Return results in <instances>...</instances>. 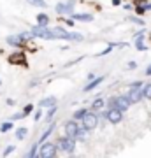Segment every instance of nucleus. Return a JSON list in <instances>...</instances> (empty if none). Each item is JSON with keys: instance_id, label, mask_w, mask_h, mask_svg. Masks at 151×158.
Here are the masks:
<instances>
[{"instance_id": "f257e3e1", "label": "nucleus", "mask_w": 151, "mask_h": 158, "mask_svg": "<svg viewBox=\"0 0 151 158\" xmlns=\"http://www.w3.org/2000/svg\"><path fill=\"white\" fill-rule=\"evenodd\" d=\"M58 146H60L62 151L72 155V153L76 151V139H74V137H69V135L60 137V139H58Z\"/></svg>"}, {"instance_id": "f03ea898", "label": "nucleus", "mask_w": 151, "mask_h": 158, "mask_svg": "<svg viewBox=\"0 0 151 158\" xmlns=\"http://www.w3.org/2000/svg\"><path fill=\"white\" fill-rule=\"evenodd\" d=\"M56 153H58V148L55 146V144H51V142H42V146L39 148V155L40 158H53L56 156Z\"/></svg>"}, {"instance_id": "7ed1b4c3", "label": "nucleus", "mask_w": 151, "mask_h": 158, "mask_svg": "<svg viewBox=\"0 0 151 158\" xmlns=\"http://www.w3.org/2000/svg\"><path fill=\"white\" fill-rule=\"evenodd\" d=\"M32 37H40V39H48V40H53L55 39V34H53V30H49L48 27H34L32 28Z\"/></svg>"}, {"instance_id": "20e7f679", "label": "nucleus", "mask_w": 151, "mask_h": 158, "mask_svg": "<svg viewBox=\"0 0 151 158\" xmlns=\"http://www.w3.org/2000/svg\"><path fill=\"white\" fill-rule=\"evenodd\" d=\"M104 118H106L109 123L118 125L120 121H121V119H123V111H120L118 107H109V111L104 114Z\"/></svg>"}, {"instance_id": "39448f33", "label": "nucleus", "mask_w": 151, "mask_h": 158, "mask_svg": "<svg viewBox=\"0 0 151 158\" xmlns=\"http://www.w3.org/2000/svg\"><path fill=\"white\" fill-rule=\"evenodd\" d=\"M81 121H83V128H86L90 132V130H93L97 125H99V116H97L95 113H90V111H88V113L83 116Z\"/></svg>"}, {"instance_id": "423d86ee", "label": "nucleus", "mask_w": 151, "mask_h": 158, "mask_svg": "<svg viewBox=\"0 0 151 158\" xmlns=\"http://www.w3.org/2000/svg\"><path fill=\"white\" fill-rule=\"evenodd\" d=\"M32 37V34H19V35H9L7 37V44H11V46H14V48H21L25 42H27L28 39Z\"/></svg>"}, {"instance_id": "0eeeda50", "label": "nucleus", "mask_w": 151, "mask_h": 158, "mask_svg": "<svg viewBox=\"0 0 151 158\" xmlns=\"http://www.w3.org/2000/svg\"><path fill=\"white\" fill-rule=\"evenodd\" d=\"M55 11L58 12V14H72L74 12V0H70V2H60V4H56Z\"/></svg>"}, {"instance_id": "6e6552de", "label": "nucleus", "mask_w": 151, "mask_h": 158, "mask_svg": "<svg viewBox=\"0 0 151 158\" xmlns=\"http://www.w3.org/2000/svg\"><path fill=\"white\" fill-rule=\"evenodd\" d=\"M127 98L130 100V104H139L142 100V91H141V88H130L128 93H127Z\"/></svg>"}, {"instance_id": "1a4fd4ad", "label": "nucleus", "mask_w": 151, "mask_h": 158, "mask_svg": "<svg viewBox=\"0 0 151 158\" xmlns=\"http://www.w3.org/2000/svg\"><path fill=\"white\" fill-rule=\"evenodd\" d=\"M79 125H78V119H70V121H67V123L63 125V130H65V135L69 137H74L76 135V132H78Z\"/></svg>"}, {"instance_id": "9d476101", "label": "nucleus", "mask_w": 151, "mask_h": 158, "mask_svg": "<svg viewBox=\"0 0 151 158\" xmlns=\"http://www.w3.org/2000/svg\"><path fill=\"white\" fill-rule=\"evenodd\" d=\"M132 104H130V100L127 98V95H120V97H116V102H114V107H118L120 111H127V109L130 107Z\"/></svg>"}, {"instance_id": "9b49d317", "label": "nucleus", "mask_w": 151, "mask_h": 158, "mask_svg": "<svg viewBox=\"0 0 151 158\" xmlns=\"http://www.w3.org/2000/svg\"><path fill=\"white\" fill-rule=\"evenodd\" d=\"M102 83H104V76H100V77H93V79H90V83L86 86H84V91L86 93H90V91H93L97 88V86H100Z\"/></svg>"}, {"instance_id": "f8f14e48", "label": "nucleus", "mask_w": 151, "mask_h": 158, "mask_svg": "<svg viewBox=\"0 0 151 158\" xmlns=\"http://www.w3.org/2000/svg\"><path fill=\"white\" fill-rule=\"evenodd\" d=\"M51 106H56V97H46V98H42V100L39 102L40 109H48V107H51Z\"/></svg>"}, {"instance_id": "ddd939ff", "label": "nucleus", "mask_w": 151, "mask_h": 158, "mask_svg": "<svg viewBox=\"0 0 151 158\" xmlns=\"http://www.w3.org/2000/svg\"><path fill=\"white\" fill-rule=\"evenodd\" d=\"M70 16H72L74 21H93V16H91V14H86V12H81V14L72 12Z\"/></svg>"}, {"instance_id": "4468645a", "label": "nucleus", "mask_w": 151, "mask_h": 158, "mask_svg": "<svg viewBox=\"0 0 151 158\" xmlns=\"http://www.w3.org/2000/svg\"><path fill=\"white\" fill-rule=\"evenodd\" d=\"M9 62H11V63H21V65H25V63H27V62H25V56H23L19 51L9 56Z\"/></svg>"}, {"instance_id": "2eb2a0df", "label": "nucleus", "mask_w": 151, "mask_h": 158, "mask_svg": "<svg viewBox=\"0 0 151 158\" xmlns=\"http://www.w3.org/2000/svg\"><path fill=\"white\" fill-rule=\"evenodd\" d=\"M37 25L39 27H48V23H49V16L46 14V12H40V14H37Z\"/></svg>"}, {"instance_id": "dca6fc26", "label": "nucleus", "mask_w": 151, "mask_h": 158, "mask_svg": "<svg viewBox=\"0 0 151 158\" xmlns=\"http://www.w3.org/2000/svg\"><path fill=\"white\" fill-rule=\"evenodd\" d=\"M141 91H142V98H146V100H151V83H148V85H142Z\"/></svg>"}, {"instance_id": "f3484780", "label": "nucleus", "mask_w": 151, "mask_h": 158, "mask_svg": "<svg viewBox=\"0 0 151 158\" xmlns=\"http://www.w3.org/2000/svg\"><path fill=\"white\" fill-rule=\"evenodd\" d=\"M27 134H28V130L25 128V127H21V128L16 130V139H18V141H23V139L27 137Z\"/></svg>"}, {"instance_id": "a211bd4d", "label": "nucleus", "mask_w": 151, "mask_h": 158, "mask_svg": "<svg viewBox=\"0 0 151 158\" xmlns=\"http://www.w3.org/2000/svg\"><path fill=\"white\" fill-rule=\"evenodd\" d=\"M106 106V102H104V98H97V100H93V104H91V109H102Z\"/></svg>"}, {"instance_id": "6ab92c4d", "label": "nucleus", "mask_w": 151, "mask_h": 158, "mask_svg": "<svg viewBox=\"0 0 151 158\" xmlns=\"http://www.w3.org/2000/svg\"><path fill=\"white\" fill-rule=\"evenodd\" d=\"M53 130H55V125H49V128L46 130L44 134H42V135H40V142H44L46 139H48V137L51 135V132H53Z\"/></svg>"}, {"instance_id": "aec40b11", "label": "nucleus", "mask_w": 151, "mask_h": 158, "mask_svg": "<svg viewBox=\"0 0 151 158\" xmlns=\"http://www.w3.org/2000/svg\"><path fill=\"white\" fill-rule=\"evenodd\" d=\"M30 6H34V7H46V2L44 0H27Z\"/></svg>"}, {"instance_id": "412c9836", "label": "nucleus", "mask_w": 151, "mask_h": 158, "mask_svg": "<svg viewBox=\"0 0 151 158\" xmlns=\"http://www.w3.org/2000/svg\"><path fill=\"white\" fill-rule=\"evenodd\" d=\"M88 113V109H78L76 113H74V119H83V116Z\"/></svg>"}, {"instance_id": "4be33fe9", "label": "nucleus", "mask_w": 151, "mask_h": 158, "mask_svg": "<svg viewBox=\"0 0 151 158\" xmlns=\"http://www.w3.org/2000/svg\"><path fill=\"white\" fill-rule=\"evenodd\" d=\"M11 128H12V121H7V123L0 125V132H4V134H6V132H9Z\"/></svg>"}, {"instance_id": "5701e85b", "label": "nucleus", "mask_w": 151, "mask_h": 158, "mask_svg": "<svg viewBox=\"0 0 151 158\" xmlns=\"http://www.w3.org/2000/svg\"><path fill=\"white\" fill-rule=\"evenodd\" d=\"M142 40L144 39H135V48H137V51H146V46Z\"/></svg>"}, {"instance_id": "b1692460", "label": "nucleus", "mask_w": 151, "mask_h": 158, "mask_svg": "<svg viewBox=\"0 0 151 158\" xmlns=\"http://www.w3.org/2000/svg\"><path fill=\"white\" fill-rule=\"evenodd\" d=\"M48 109H49V111H48V116H46V119L49 121V119L55 116V113H56V106H51V107H48Z\"/></svg>"}, {"instance_id": "393cba45", "label": "nucleus", "mask_w": 151, "mask_h": 158, "mask_svg": "<svg viewBox=\"0 0 151 158\" xmlns=\"http://www.w3.org/2000/svg\"><path fill=\"white\" fill-rule=\"evenodd\" d=\"M32 111H34V106H32V104H27V106H25V109H23V114H25V116H28Z\"/></svg>"}, {"instance_id": "a878e982", "label": "nucleus", "mask_w": 151, "mask_h": 158, "mask_svg": "<svg viewBox=\"0 0 151 158\" xmlns=\"http://www.w3.org/2000/svg\"><path fill=\"white\" fill-rule=\"evenodd\" d=\"M14 149H16L14 146H7V149H4V153H2V156H9V155H11Z\"/></svg>"}, {"instance_id": "bb28decb", "label": "nucleus", "mask_w": 151, "mask_h": 158, "mask_svg": "<svg viewBox=\"0 0 151 158\" xmlns=\"http://www.w3.org/2000/svg\"><path fill=\"white\" fill-rule=\"evenodd\" d=\"M28 156H30V158L37 156V144H34V146H32V149L28 151Z\"/></svg>"}, {"instance_id": "cd10ccee", "label": "nucleus", "mask_w": 151, "mask_h": 158, "mask_svg": "<svg viewBox=\"0 0 151 158\" xmlns=\"http://www.w3.org/2000/svg\"><path fill=\"white\" fill-rule=\"evenodd\" d=\"M40 118H42V111H37V113L34 114V121H39Z\"/></svg>"}, {"instance_id": "c85d7f7f", "label": "nucleus", "mask_w": 151, "mask_h": 158, "mask_svg": "<svg viewBox=\"0 0 151 158\" xmlns=\"http://www.w3.org/2000/svg\"><path fill=\"white\" fill-rule=\"evenodd\" d=\"M21 118H25V114H23V113H18V114H14V116L11 118V121H14V119H21Z\"/></svg>"}, {"instance_id": "c756f323", "label": "nucleus", "mask_w": 151, "mask_h": 158, "mask_svg": "<svg viewBox=\"0 0 151 158\" xmlns=\"http://www.w3.org/2000/svg\"><path fill=\"white\" fill-rule=\"evenodd\" d=\"M130 21H132V23H137V25H144V21H142L141 18H132Z\"/></svg>"}, {"instance_id": "7c9ffc66", "label": "nucleus", "mask_w": 151, "mask_h": 158, "mask_svg": "<svg viewBox=\"0 0 151 158\" xmlns=\"http://www.w3.org/2000/svg\"><path fill=\"white\" fill-rule=\"evenodd\" d=\"M130 88H142V83H141V81H135V83L130 85Z\"/></svg>"}, {"instance_id": "2f4dec72", "label": "nucleus", "mask_w": 151, "mask_h": 158, "mask_svg": "<svg viewBox=\"0 0 151 158\" xmlns=\"http://www.w3.org/2000/svg\"><path fill=\"white\" fill-rule=\"evenodd\" d=\"M114 102H116V97H111L109 102H107V106H109V107H114Z\"/></svg>"}, {"instance_id": "473e14b6", "label": "nucleus", "mask_w": 151, "mask_h": 158, "mask_svg": "<svg viewBox=\"0 0 151 158\" xmlns=\"http://www.w3.org/2000/svg\"><path fill=\"white\" fill-rule=\"evenodd\" d=\"M135 67H137L135 62H128V65H127V69H135Z\"/></svg>"}, {"instance_id": "72a5a7b5", "label": "nucleus", "mask_w": 151, "mask_h": 158, "mask_svg": "<svg viewBox=\"0 0 151 158\" xmlns=\"http://www.w3.org/2000/svg\"><path fill=\"white\" fill-rule=\"evenodd\" d=\"M65 23H67L69 27H72V25H74V19H65Z\"/></svg>"}, {"instance_id": "f704fd0d", "label": "nucleus", "mask_w": 151, "mask_h": 158, "mask_svg": "<svg viewBox=\"0 0 151 158\" xmlns=\"http://www.w3.org/2000/svg\"><path fill=\"white\" fill-rule=\"evenodd\" d=\"M121 4V0H112V6H120Z\"/></svg>"}, {"instance_id": "c9c22d12", "label": "nucleus", "mask_w": 151, "mask_h": 158, "mask_svg": "<svg viewBox=\"0 0 151 158\" xmlns=\"http://www.w3.org/2000/svg\"><path fill=\"white\" fill-rule=\"evenodd\" d=\"M146 76H151V65L148 69H146Z\"/></svg>"}, {"instance_id": "e433bc0d", "label": "nucleus", "mask_w": 151, "mask_h": 158, "mask_svg": "<svg viewBox=\"0 0 151 158\" xmlns=\"http://www.w3.org/2000/svg\"><path fill=\"white\" fill-rule=\"evenodd\" d=\"M0 85H2V79H0Z\"/></svg>"}]
</instances>
